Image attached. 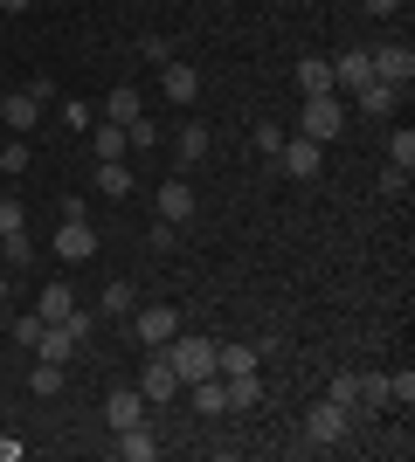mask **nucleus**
I'll return each mask as SVG.
<instances>
[{
	"label": "nucleus",
	"instance_id": "obj_11",
	"mask_svg": "<svg viewBox=\"0 0 415 462\" xmlns=\"http://www.w3.org/2000/svg\"><path fill=\"white\" fill-rule=\"evenodd\" d=\"M257 366H263V346H242V338L215 346V373H222V380H236V373H257Z\"/></svg>",
	"mask_w": 415,
	"mask_h": 462
},
{
	"label": "nucleus",
	"instance_id": "obj_30",
	"mask_svg": "<svg viewBox=\"0 0 415 462\" xmlns=\"http://www.w3.org/2000/svg\"><path fill=\"white\" fill-rule=\"evenodd\" d=\"M360 380V401L367 407H388V380H381V373H354Z\"/></svg>",
	"mask_w": 415,
	"mask_h": 462
},
{
	"label": "nucleus",
	"instance_id": "obj_21",
	"mask_svg": "<svg viewBox=\"0 0 415 462\" xmlns=\"http://www.w3.org/2000/svg\"><path fill=\"white\" fill-rule=\"evenodd\" d=\"M297 90H305V97L333 90V62H325V56H305V62H297Z\"/></svg>",
	"mask_w": 415,
	"mask_h": 462
},
{
	"label": "nucleus",
	"instance_id": "obj_36",
	"mask_svg": "<svg viewBox=\"0 0 415 462\" xmlns=\"http://www.w3.org/2000/svg\"><path fill=\"white\" fill-rule=\"evenodd\" d=\"M367 14H401V0H367Z\"/></svg>",
	"mask_w": 415,
	"mask_h": 462
},
{
	"label": "nucleus",
	"instance_id": "obj_34",
	"mask_svg": "<svg viewBox=\"0 0 415 462\" xmlns=\"http://www.w3.org/2000/svg\"><path fill=\"white\" fill-rule=\"evenodd\" d=\"M35 338H42V318H14V346L35 352Z\"/></svg>",
	"mask_w": 415,
	"mask_h": 462
},
{
	"label": "nucleus",
	"instance_id": "obj_24",
	"mask_svg": "<svg viewBox=\"0 0 415 462\" xmlns=\"http://www.w3.org/2000/svg\"><path fill=\"white\" fill-rule=\"evenodd\" d=\"M90 159H125V125H98L90 132Z\"/></svg>",
	"mask_w": 415,
	"mask_h": 462
},
{
	"label": "nucleus",
	"instance_id": "obj_4",
	"mask_svg": "<svg viewBox=\"0 0 415 462\" xmlns=\"http://www.w3.org/2000/svg\"><path fill=\"white\" fill-rule=\"evenodd\" d=\"M277 166H284L291 180H318V166H325V145L297 132V138H284V145H277Z\"/></svg>",
	"mask_w": 415,
	"mask_h": 462
},
{
	"label": "nucleus",
	"instance_id": "obj_17",
	"mask_svg": "<svg viewBox=\"0 0 415 462\" xmlns=\"http://www.w3.org/2000/svg\"><path fill=\"white\" fill-rule=\"evenodd\" d=\"M159 83H166V97H174V104H194V97H201V77L187 69V62H166V77H159Z\"/></svg>",
	"mask_w": 415,
	"mask_h": 462
},
{
	"label": "nucleus",
	"instance_id": "obj_22",
	"mask_svg": "<svg viewBox=\"0 0 415 462\" xmlns=\"http://www.w3.org/2000/svg\"><path fill=\"white\" fill-rule=\"evenodd\" d=\"M194 414H229V393H222V373L194 380Z\"/></svg>",
	"mask_w": 415,
	"mask_h": 462
},
{
	"label": "nucleus",
	"instance_id": "obj_37",
	"mask_svg": "<svg viewBox=\"0 0 415 462\" xmlns=\"http://www.w3.org/2000/svg\"><path fill=\"white\" fill-rule=\"evenodd\" d=\"M0 7H7V14H28V7H35V0H0Z\"/></svg>",
	"mask_w": 415,
	"mask_h": 462
},
{
	"label": "nucleus",
	"instance_id": "obj_20",
	"mask_svg": "<svg viewBox=\"0 0 415 462\" xmlns=\"http://www.w3.org/2000/svg\"><path fill=\"white\" fill-rule=\"evenodd\" d=\"M70 310H77V297H70V283H49V290H42V310H35V318H42V325H62Z\"/></svg>",
	"mask_w": 415,
	"mask_h": 462
},
{
	"label": "nucleus",
	"instance_id": "obj_13",
	"mask_svg": "<svg viewBox=\"0 0 415 462\" xmlns=\"http://www.w3.org/2000/svg\"><path fill=\"white\" fill-rule=\"evenodd\" d=\"M118 456H125V462H153V456H159V435H153L146 421H138V428H118Z\"/></svg>",
	"mask_w": 415,
	"mask_h": 462
},
{
	"label": "nucleus",
	"instance_id": "obj_6",
	"mask_svg": "<svg viewBox=\"0 0 415 462\" xmlns=\"http://www.w3.org/2000/svg\"><path fill=\"white\" fill-rule=\"evenodd\" d=\"M174 331H180V318H174L166 304H146V310H132V338H138L146 352H159L166 338H174Z\"/></svg>",
	"mask_w": 415,
	"mask_h": 462
},
{
	"label": "nucleus",
	"instance_id": "obj_19",
	"mask_svg": "<svg viewBox=\"0 0 415 462\" xmlns=\"http://www.w3.org/2000/svg\"><path fill=\"white\" fill-rule=\"evenodd\" d=\"M0 263H7V270H28V263H35V242H28V228H7V235H0Z\"/></svg>",
	"mask_w": 415,
	"mask_h": 462
},
{
	"label": "nucleus",
	"instance_id": "obj_9",
	"mask_svg": "<svg viewBox=\"0 0 415 462\" xmlns=\"http://www.w3.org/2000/svg\"><path fill=\"white\" fill-rule=\"evenodd\" d=\"M146 414H153V407H146V393H138V386H118V393L104 401V421H111V435H118V428H138Z\"/></svg>",
	"mask_w": 415,
	"mask_h": 462
},
{
	"label": "nucleus",
	"instance_id": "obj_35",
	"mask_svg": "<svg viewBox=\"0 0 415 462\" xmlns=\"http://www.w3.org/2000/svg\"><path fill=\"white\" fill-rule=\"evenodd\" d=\"M409 187V166H395V159H388V173H381V193H401Z\"/></svg>",
	"mask_w": 415,
	"mask_h": 462
},
{
	"label": "nucleus",
	"instance_id": "obj_39",
	"mask_svg": "<svg viewBox=\"0 0 415 462\" xmlns=\"http://www.w3.org/2000/svg\"><path fill=\"white\" fill-rule=\"evenodd\" d=\"M0 187H7V173H0Z\"/></svg>",
	"mask_w": 415,
	"mask_h": 462
},
{
	"label": "nucleus",
	"instance_id": "obj_40",
	"mask_svg": "<svg viewBox=\"0 0 415 462\" xmlns=\"http://www.w3.org/2000/svg\"><path fill=\"white\" fill-rule=\"evenodd\" d=\"M0 97H7V90H0Z\"/></svg>",
	"mask_w": 415,
	"mask_h": 462
},
{
	"label": "nucleus",
	"instance_id": "obj_23",
	"mask_svg": "<svg viewBox=\"0 0 415 462\" xmlns=\"http://www.w3.org/2000/svg\"><path fill=\"white\" fill-rule=\"evenodd\" d=\"M201 159H208V125L187 117V125H180V166H201Z\"/></svg>",
	"mask_w": 415,
	"mask_h": 462
},
{
	"label": "nucleus",
	"instance_id": "obj_33",
	"mask_svg": "<svg viewBox=\"0 0 415 462\" xmlns=\"http://www.w3.org/2000/svg\"><path fill=\"white\" fill-rule=\"evenodd\" d=\"M388 159H395V166H415V132H395V145H388Z\"/></svg>",
	"mask_w": 415,
	"mask_h": 462
},
{
	"label": "nucleus",
	"instance_id": "obj_2",
	"mask_svg": "<svg viewBox=\"0 0 415 462\" xmlns=\"http://www.w3.org/2000/svg\"><path fill=\"white\" fill-rule=\"evenodd\" d=\"M297 132L318 138V145H325V138H339V132H346V97H339V90L305 97V111H297Z\"/></svg>",
	"mask_w": 415,
	"mask_h": 462
},
{
	"label": "nucleus",
	"instance_id": "obj_12",
	"mask_svg": "<svg viewBox=\"0 0 415 462\" xmlns=\"http://www.w3.org/2000/svg\"><path fill=\"white\" fill-rule=\"evenodd\" d=\"M159 221H194V187H187V180H166V187H159Z\"/></svg>",
	"mask_w": 415,
	"mask_h": 462
},
{
	"label": "nucleus",
	"instance_id": "obj_38",
	"mask_svg": "<svg viewBox=\"0 0 415 462\" xmlns=\"http://www.w3.org/2000/svg\"><path fill=\"white\" fill-rule=\"evenodd\" d=\"M0 304H7V270H0Z\"/></svg>",
	"mask_w": 415,
	"mask_h": 462
},
{
	"label": "nucleus",
	"instance_id": "obj_29",
	"mask_svg": "<svg viewBox=\"0 0 415 462\" xmlns=\"http://www.w3.org/2000/svg\"><path fill=\"white\" fill-rule=\"evenodd\" d=\"M250 145H257L263 159H277V145H284V125H270V117H263L257 132H250Z\"/></svg>",
	"mask_w": 415,
	"mask_h": 462
},
{
	"label": "nucleus",
	"instance_id": "obj_3",
	"mask_svg": "<svg viewBox=\"0 0 415 462\" xmlns=\"http://www.w3.org/2000/svg\"><path fill=\"white\" fill-rule=\"evenodd\" d=\"M367 69H374V83L409 90V83H415V49H409V42H381V49H367Z\"/></svg>",
	"mask_w": 415,
	"mask_h": 462
},
{
	"label": "nucleus",
	"instance_id": "obj_7",
	"mask_svg": "<svg viewBox=\"0 0 415 462\" xmlns=\"http://www.w3.org/2000/svg\"><path fill=\"white\" fill-rule=\"evenodd\" d=\"M305 442H312V448H333V442H346V407L318 401L312 414H305Z\"/></svg>",
	"mask_w": 415,
	"mask_h": 462
},
{
	"label": "nucleus",
	"instance_id": "obj_16",
	"mask_svg": "<svg viewBox=\"0 0 415 462\" xmlns=\"http://www.w3.org/2000/svg\"><path fill=\"white\" fill-rule=\"evenodd\" d=\"M222 393H229V407H236V414H250V407L263 401V380H257V373H236V380H222Z\"/></svg>",
	"mask_w": 415,
	"mask_h": 462
},
{
	"label": "nucleus",
	"instance_id": "obj_1",
	"mask_svg": "<svg viewBox=\"0 0 415 462\" xmlns=\"http://www.w3.org/2000/svg\"><path fill=\"white\" fill-rule=\"evenodd\" d=\"M166 366L180 373V386H194V380H208V373H215V338H194V331H174V338H166Z\"/></svg>",
	"mask_w": 415,
	"mask_h": 462
},
{
	"label": "nucleus",
	"instance_id": "obj_15",
	"mask_svg": "<svg viewBox=\"0 0 415 462\" xmlns=\"http://www.w3.org/2000/svg\"><path fill=\"white\" fill-rule=\"evenodd\" d=\"M98 193L104 200H125V193H132V166H125V159H98Z\"/></svg>",
	"mask_w": 415,
	"mask_h": 462
},
{
	"label": "nucleus",
	"instance_id": "obj_5",
	"mask_svg": "<svg viewBox=\"0 0 415 462\" xmlns=\"http://www.w3.org/2000/svg\"><path fill=\"white\" fill-rule=\"evenodd\" d=\"M56 255H62V263H90V255H98V228H90L83 214H62V228H56Z\"/></svg>",
	"mask_w": 415,
	"mask_h": 462
},
{
	"label": "nucleus",
	"instance_id": "obj_32",
	"mask_svg": "<svg viewBox=\"0 0 415 462\" xmlns=\"http://www.w3.org/2000/svg\"><path fill=\"white\" fill-rule=\"evenodd\" d=\"M0 173H7V180H14V173H28V145H21V138L7 145V152H0Z\"/></svg>",
	"mask_w": 415,
	"mask_h": 462
},
{
	"label": "nucleus",
	"instance_id": "obj_25",
	"mask_svg": "<svg viewBox=\"0 0 415 462\" xmlns=\"http://www.w3.org/2000/svg\"><path fill=\"white\" fill-rule=\"evenodd\" d=\"M28 386H35L42 401H56V393H62V366H49V359H35V373H28Z\"/></svg>",
	"mask_w": 415,
	"mask_h": 462
},
{
	"label": "nucleus",
	"instance_id": "obj_27",
	"mask_svg": "<svg viewBox=\"0 0 415 462\" xmlns=\"http://www.w3.org/2000/svg\"><path fill=\"white\" fill-rule=\"evenodd\" d=\"M104 310H111V318H125V310H138V297H132V276H118V283L104 290Z\"/></svg>",
	"mask_w": 415,
	"mask_h": 462
},
{
	"label": "nucleus",
	"instance_id": "obj_31",
	"mask_svg": "<svg viewBox=\"0 0 415 462\" xmlns=\"http://www.w3.org/2000/svg\"><path fill=\"white\" fill-rule=\"evenodd\" d=\"M7 228H28V214H21L14 193H0V235H7Z\"/></svg>",
	"mask_w": 415,
	"mask_h": 462
},
{
	"label": "nucleus",
	"instance_id": "obj_28",
	"mask_svg": "<svg viewBox=\"0 0 415 462\" xmlns=\"http://www.w3.org/2000/svg\"><path fill=\"white\" fill-rule=\"evenodd\" d=\"M125 145L153 152V145H159V125H153V117H132V125H125Z\"/></svg>",
	"mask_w": 415,
	"mask_h": 462
},
{
	"label": "nucleus",
	"instance_id": "obj_14",
	"mask_svg": "<svg viewBox=\"0 0 415 462\" xmlns=\"http://www.w3.org/2000/svg\"><path fill=\"white\" fill-rule=\"evenodd\" d=\"M354 104H360L367 117H388V111L401 104V90H395V83H360V90H354Z\"/></svg>",
	"mask_w": 415,
	"mask_h": 462
},
{
	"label": "nucleus",
	"instance_id": "obj_8",
	"mask_svg": "<svg viewBox=\"0 0 415 462\" xmlns=\"http://www.w3.org/2000/svg\"><path fill=\"white\" fill-rule=\"evenodd\" d=\"M138 393H146V407H159V401H174V393H180V373L166 366V352H153V359H146V373H138Z\"/></svg>",
	"mask_w": 415,
	"mask_h": 462
},
{
	"label": "nucleus",
	"instance_id": "obj_10",
	"mask_svg": "<svg viewBox=\"0 0 415 462\" xmlns=\"http://www.w3.org/2000/svg\"><path fill=\"white\" fill-rule=\"evenodd\" d=\"M0 117H7V132H14V138H28L42 125V104L28 90H7V97H0Z\"/></svg>",
	"mask_w": 415,
	"mask_h": 462
},
{
	"label": "nucleus",
	"instance_id": "obj_18",
	"mask_svg": "<svg viewBox=\"0 0 415 462\" xmlns=\"http://www.w3.org/2000/svg\"><path fill=\"white\" fill-rule=\"evenodd\" d=\"M132 117H146V104H138V90L118 83V90L104 97V125H132Z\"/></svg>",
	"mask_w": 415,
	"mask_h": 462
},
{
	"label": "nucleus",
	"instance_id": "obj_26",
	"mask_svg": "<svg viewBox=\"0 0 415 462\" xmlns=\"http://www.w3.org/2000/svg\"><path fill=\"white\" fill-rule=\"evenodd\" d=\"M325 401H333V407H346V414H354V407H360V380H354V373H339V380L325 386Z\"/></svg>",
	"mask_w": 415,
	"mask_h": 462
}]
</instances>
